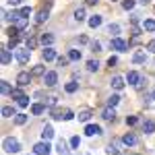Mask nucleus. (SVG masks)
Returning a JSON list of instances; mask_svg holds the SVG:
<instances>
[{"instance_id":"1","label":"nucleus","mask_w":155,"mask_h":155,"mask_svg":"<svg viewBox=\"0 0 155 155\" xmlns=\"http://www.w3.org/2000/svg\"><path fill=\"white\" fill-rule=\"evenodd\" d=\"M2 149H4L6 153H17L21 147H19V141H17V139H12V137H6V139H4V143H2Z\"/></svg>"},{"instance_id":"2","label":"nucleus","mask_w":155,"mask_h":155,"mask_svg":"<svg viewBox=\"0 0 155 155\" xmlns=\"http://www.w3.org/2000/svg\"><path fill=\"white\" fill-rule=\"evenodd\" d=\"M50 151H52V147L48 145V141H41V143H37L33 147V153L35 155H50Z\"/></svg>"},{"instance_id":"3","label":"nucleus","mask_w":155,"mask_h":155,"mask_svg":"<svg viewBox=\"0 0 155 155\" xmlns=\"http://www.w3.org/2000/svg\"><path fill=\"white\" fill-rule=\"evenodd\" d=\"M29 54H31V50H29V48H21V50L15 52V56H17V60H19L21 64H25V62L29 60Z\"/></svg>"},{"instance_id":"4","label":"nucleus","mask_w":155,"mask_h":155,"mask_svg":"<svg viewBox=\"0 0 155 155\" xmlns=\"http://www.w3.org/2000/svg\"><path fill=\"white\" fill-rule=\"evenodd\" d=\"M56 81H58V74H56L54 71H50V72H46V74H44V83L48 85V87H54V85H56Z\"/></svg>"},{"instance_id":"5","label":"nucleus","mask_w":155,"mask_h":155,"mask_svg":"<svg viewBox=\"0 0 155 155\" xmlns=\"http://www.w3.org/2000/svg\"><path fill=\"white\" fill-rule=\"evenodd\" d=\"M112 48H114V50H118V52H126L128 44H126L124 39H118V37H114V39H112Z\"/></svg>"},{"instance_id":"6","label":"nucleus","mask_w":155,"mask_h":155,"mask_svg":"<svg viewBox=\"0 0 155 155\" xmlns=\"http://www.w3.org/2000/svg\"><path fill=\"white\" fill-rule=\"evenodd\" d=\"M29 81H31V74H29V72H19V74H17V83H19V87L29 85Z\"/></svg>"},{"instance_id":"7","label":"nucleus","mask_w":155,"mask_h":155,"mask_svg":"<svg viewBox=\"0 0 155 155\" xmlns=\"http://www.w3.org/2000/svg\"><path fill=\"white\" fill-rule=\"evenodd\" d=\"M122 143L128 145V147H132V145H137V137H134L132 132H126V134L122 137Z\"/></svg>"},{"instance_id":"8","label":"nucleus","mask_w":155,"mask_h":155,"mask_svg":"<svg viewBox=\"0 0 155 155\" xmlns=\"http://www.w3.org/2000/svg\"><path fill=\"white\" fill-rule=\"evenodd\" d=\"M126 81H128V85H139L141 74H139V72H134V71H130V72H128V77H126Z\"/></svg>"},{"instance_id":"9","label":"nucleus","mask_w":155,"mask_h":155,"mask_svg":"<svg viewBox=\"0 0 155 155\" xmlns=\"http://www.w3.org/2000/svg\"><path fill=\"white\" fill-rule=\"evenodd\" d=\"M85 132H87L89 137H93V134H101V128H99L97 124H89V126H85Z\"/></svg>"},{"instance_id":"10","label":"nucleus","mask_w":155,"mask_h":155,"mask_svg":"<svg viewBox=\"0 0 155 155\" xmlns=\"http://www.w3.org/2000/svg\"><path fill=\"white\" fill-rule=\"evenodd\" d=\"M2 116H4V118H12V116H17V110L12 106H4L2 107Z\"/></svg>"},{"instance_id":"11","label":"nucleus","mask_w":155,"mask_h":155,"mask_svg":"<svg viewBox=\"0 0 155 155\" xmlns=\"http://www.w3.org/2000/svg\"><path fill=\"white\" fill-rule=\"evenodd\" d=\"M110 83H112V87H114V89H122V87H124V79H122V77H112V81H110Z\"/></svg>"},{"instance_id":"12","label":"nucleus","mask_w":155,"mask_h":155,"mask_svg":"<svg viewBox=\"0 0 155 155\" xmlns=\"http://www.w3.org/2000/svg\"><path fill=\"white\" fill-rule=\"evenodd\" d=\"M11 60H12L11 50H2V54H0V62H2V64H8Z\"/></svg>"},{"instance_id":"13","label":"nucleus","mask_w":155,"mask_h":155,"mask_svg":"<svg viewBox=\"0 0 155 155\" xmlns=\"http://www.w3.org/2000/svg\"><path fill=\"white\" fill-rule=\"evenodd\" d=\"M101 116H104V120H114V118H116V112H114V107L110 106V107L104 110V114H101Z\"/></svg>"},{"instance_id":"14","label":"nucleus","mask_w":155,"mask_h":155,"mask_svg":"<svg viewBox=\"0 0 155 155\" xmlns=\"http://www.w3.org/2000/svg\"><path fill=\"white\" fill-rule=\"evenodd\" d=\"M143 130L147 132V134H151V132H155V122H153V120H145V124H143Z\"/></svg>"},{"instance_id":"15","label":"nucleus","mask_w":155,"mask_h":155,"mask_svg":"<svg viewBox=\"0 0 155 155\" xmlns=\"http://www.w3.org/2000/svg\"><path fill=\"white\" fill-rule=\"evenodd\" d=\"M54 58H56V50H52V48L44 50V60L46 62H50V60H54Z\"/></svg>"},{"instance_id":"16","label":"nucleus","mask_w":155,"mask_h":155,"mask_svg":"<svg viewBox=\"0 0 155 155\" xmlns=\"http://www.w3.org/2000/svg\"><path fill=\"white\" fill-rule=\"evenodd\" d=\"M132 62H134V64H143V62H147V54H145V52H139V54H134Z\"/></svg>"},{"instance_id":"17","label":"nucleus","mask_w":155,"mask_h":155,"mask_svg":"<svg viewBox=\"0 0 155 155\" xmlns=\"http://www.w3.org/2000/svg\"><path fill=\"white\" fill-rule=\"evenodd\" d=\"M91 116H93V112H91V110H83V112L79 114V120H81V122H89Z\"/></svg>"},{"instance_id":"18","label":"nucleus","mask_w":155,"mask_h":155,"mask_svg":"<svg viewBox=\"0 0 155 155\" xmlns=\"http://www.w3.org/2000/svg\"><path fill=\"white\" fill-rule=\"evenodd\" d=\"M41 139H44V141L54 139V130H52V126H46V128H44V132H41Z\"/></svg>"},{"instance_id":"19","label":"nucleus","mask_w":155,"mask_h":155,"mask_svg":"<svg viewBox=\"0 0 155 155\" xmlns=\"http://www.w3.org/2000/svg\"><path fill=\"white\" fill-rule=\"evenodd\" d=\"M56 151H58L60 155H68V149H66V143H64L62 139H60V141H58V145H56Z\"/></svg>"},{"instance_id":"20","label":"nucleus","mask_w":155,"mask_h":155,"mask_svg":"<svg viewBox=\"0 0 155 155\" xmlns=\"http://www.w3.org/2000/svg\"><path fill=\"white\" fill-rule=\"evenodd\" d=\"M48 17H50L48 8H46V11H39V12H37V17H35V21H37V23H44V21H48Z\"/></svg>"},{"instance_id":"21","label":"nucleus","mask_w":155,"mask_h":155,"mask_svg":"<svg viewBox=\"0 0 155 155\" xmlns=\"http://www.w3.org/2000/svg\"><path fill=\"white\" fill-rule=\"evenodd\" d=\"M143 29H145V31H155V21H153V19L143 21Z\"/></svg>"},{"instance_id":"22","label":"nucleus","mask_w":155,"mask_h":155,"mask_svg":"<svg viewBox=\"0 0 155 155\" xmlns=\"http://www.w3.org/2000/svg\"><path fill=\"white\" fill-rule=\"evenodd\" d=\"M27 23H29V17H21V19H17V21H15V27H17V29H23Z\"/></svg>"},{"instance_id":"23","label":"nucleus","mask_w":155,"mask_h":155,"mask_svg":"<svg viewBox=\"0 0 155 155\" xmlns=\"http://www.w3.org/2000/svg\"><path fill=\"white\" fill-rule=\"evenodd\" d=\"M31 74H33V77H41V74H46V68H44L41 64H37V66H33Z\"/></svg>"},{"instance_id":"24","label":"nucleus","mask_w":155,"mask_h":155,"mask_svg":"<svg viewBox=\"0 0 155 155\" xmlns=\"http://www.w3.org/2000/svg\"><path fill=\"white\" fill-rule=\"evenodd\" d=\"M106 151H107V155H118V143H110Z\"/></svg>"},{"instance_id":"25","label":"nucleus","mask_w":155,"mask_h":155,"mask_svg":"<svg viewBox=\"0 0 155 155\" xmlns=\"http://www.w3.org/2000/svg\"><path fill=\"white\" fill-rule=\"evenodd\" d=\"M99 25H101V17H99V15H95V17L89 19V27H99Z\"/></svg>"},{"instance_id":"26","label":"nucleus","mask_w":155,"mask_h":155,"mask_svg":"<svg viewBox=\"0 0 155 155\" xmlns=\"http://www.w3.org/2000/svg\"><path fill=\"white\" fill-rule=\"evenodd\" d=\"M107 33H110V35H114V37H116V35L120 33V25H116V23H114V25H110V27H107Z\"/></svg>"},{"instance_id":"27","label":"nucleus","mask_w":155,"mask_h":155,"mask_svg":"<svg viewBox=\"0 0 155 155\" xmlns=\"http://www.w3.org/2000/svg\"><path fill=\"white\" fill-rule=\"evenodd\" d=\"M41 44H44V46H46V44H54V35H50V33H44V35H41Z\"/></svg>"},{"instance_id":"28","label":"nucleus","mask_w":155,"mask_h":155,"mask_svg":"<svg viewBox=\"0 0 155 155\" xmlns=\"http://www.w3.org/2000/svg\"><path fill=\"white\" fill-rule=\"evenodd\" d=\"M68 93H74L77 89H79V83H74V81H71V83H66V87H64Z\"/></svg>"},{"instance_id":"29","label":"nucleus","mask_w":155,"mask_h":155,"mask_svg":"<svg viewBox=\"0 0 155 155\" xmlns=\"http://www.w3.org/2000/svg\"><path fill=\"white\" fill-rule=\"evenodd\" d=\"M87 68L91 72H95L97 68H99V62H97V60H89V62H87Z\"/></svg>"},{"instance_id":"30","label":"nucleus","mask_w":155,"mask_h":155,"mask_svg":"<svg viewBox=\"0 0 155 155\" xmlns=\"http://www.w3.org/2000/svg\"><path fill=\"white\" fill-rule=\"evenodd\" d=\"M15 122H17L19 126H23L25 122H27V116H25V114H17V116H15Z\"/></svg>"},{"instance_id":"31","label":"nucleus","mask_w":155,"mask_h":155,"mask_svg":"<svg viewBox=\"0 0 155 155\" xmlns=\"http://www.w3.org/2000/svg\"><path fill=\"white\" fill-rule=\"evenodd\" d=\"M44 112V106L41 104H35V106H31V114H35V116H39Z\"/></svg>"},{"instance_id":"32","label":"nucleus","mask_w":155,"mask_h":155,"mask_svg":"<svg viewBox=\"0 0 155 155\" xmlns=\"http://www.w3.org/2000/svg\"><path fill=\"white\" fill-rule=\"evenodd\" d=\"M118 104H120V95H112L110 99H107V106H112V107L118 106Z\"/></svg>"},{"instance_id":"33","label":"nucleus","mask_w":155,"mask_h":155,"mask_svg":"<svg viewBox=\"0 0 155 155\" xmlns=\"http://www.w3.org/2000/svg\"><path fill=\"white\" fill-rule=\"evenodd\" d=\"M68 58L71 60H81V52H79V50H71V52H68Z\"/></svg>"},{"instance_id":"34","label":"nucleus","mask_w":155,"mask_h":155,"mask_svg":"<svg viewBox=\"0 0 155 155\" xmlns=\"http://www.w3.org/2000/svg\"><path fill=\"white\" fill-rule=\"evenodd\" d=\"M122 6H124L126 11H132V8H134V0H122Z\"/></svg>"},{"instance_id":"35","label":"nucleus","mask_w":155,"mask_h":155,"mask_svg":"<svg viewBox=\"0 0 155 155\" xmlns=\"http://www.w3.org/2000/svg\"><path fill=\"white\" fill-rule=\"evenodd\" d=\"M74 19H77V21H83L85 19V11L83 8H77V11H74Z\"/></svg>"},{"instance_id":"36","label":"nucleus","mask_w":155,"mask_h":155,"mask_svg":"<svg viewBox=\"0 0 155 155\" xmlns=\"http://www.w3.org/2000/svg\"><path fill=\"white\" fill-rule=\"evenodd\" d=\"M0 87H2V95H6V93H11V91H12L11 85L6 83V81H2V85H0Z\"/></svg>"},{"instance_id":"37","label":"nucleus","mask_w":155,"mask_h":155,"mask_svg":"<svg viewBox=\"0 0 155 155\" xmlns=\"http://www.w3.org/2000/svg\"><path fill=\"white\" fill-rule=\"evenodd\" d=\"M35 46H37V39H35V37H29V39H27V48L33 50Z\"/></svg>"},{"instance_id":"38","label":"nucleus","mask_w":155,"mask_h":155,"mask_svg":"<svg viewBox=\"0 0 155 155\" xmlns=\"http://www.w3.org/2000/svg\"><path fill=\"white\" fill-rule=\"evenodd\" d=\"M79 145H81V139H79V137H72V139H71V147H72V149H77Z\"/></svg>"},{"instance_id":"39","label":"nucleus","mask_w":155,"mask_h":155,"mask_svg":"<svg viewBox=\"0 0 155 155\" xmlns=\"http://www.w3.org/2000/svg\"><path fill=\"white\" fill-rule=\"evenodd\" d=\"M11 97H17V99H21V97H23L21 89H12V91H11Z\"/></svg>"},{"instance_id":"40","label":"nucleus","mask_w":155,"mask_h":155,"mask_svg":"<svg viewBox=\"0 0 155 155\" xmlns=\"http://www.w3.org/2000/svg\"><path fill=\"white\" fill-rule=\"evenodd\" d=\"M19 106H21V107H27V106H29V97H21V99H19Z\"/></svg>"},{"instance_id":"41","label":"nucleus","mask_w":155,"mask_h":155,"mask_svg":"<svg viewBox=\"0 0 155 155\" xmlns=\"http://www.w3.org/2000/svg\"><path fill=\"white\" fill-rule=\"evenodd\" d=\"M91 50H93V52H101V44H99V41H93V44H91Z\"/></svg>"},{"instance_id":"42","label":"nucleus","mask_w":155,"mask_h":155,"mask_svg":"<svg viewBox=\"0 0 155 155\" xmlns=\"http://www.w3.org/2000/svg\"><path fill=\"white\" fill-rule=\"evenodd\" d=\"M62 118H64V120H72V118H74V114H72L71 110H66V112H64V116H62Z\"/></svg>"},{"instance_id":"43","label":"nucleus","mask_w":155,"mask_h":155,"mask_svg":"<svg viewBox=\"0 0 155 155\" xmlns=\"http://www.w3.org/2000/svg\"><path fill=\"white\" fill-rule=\"evenodd\" d=\"M68 60H71V58H64V56H60V58H58V64H60V66H66V64H68Z\"/></svg>"},{"instance_id":"44","label":"nucleus","mask_w":155,"mask_h":155,"mask_svg":"<svg viewBox=\"0 0 155 155\" xmlns=\"http://www.w3.org/2000/svg\"><path fill=\"white\" fill-rule=\"evenodd\" d=\"M126 124H128V126L137 124V116H128V118H126Z\"/></svg>"},{"instance_id":"45","label":"nucleus","mask_w":155,"mask_h":155,"mask_svg":"<svg viewBox=\"0 0 155 155\" xmlns=\"http://www.w3.org/2000/svg\"><path fill=\"white\" fill-rule=\"evenodd\" d=\"M52 118H62V116H60V107H54V110H52Z\"/></svg>"},{"instance_id":"46","label":"nucleus","mask_w":155,"mask_h":155,"mask_svg":"<svg viewBox=\"0 0 155 155\" xmlns=\"http://www.w3.org/2000/svg\"><path fill=\"white\" fill-rule=\"evenodd\" d=\"M21 15H23V17H29V15H31V8H29V6L21 8Z\"/></svg>"},{"instance_id":"47","label":"nucleus","mask_w":155,"mask_h":155,"mask_svg":"<svg viewBox=\"0 0 155 155\" xmlns=\"http://www.w3.org/2000/svg\"><path fill=\"white\" fill-rule=\"evenodd\" d=\"M116 62H118V58H116V56H110V60H107V66H114Z\"/></svg>"},{"instance_id":"48","label":"nucleus","mask_w":155,"mask_h":155,"mask_svg":"<svg viewBox=\"0 0 155 155\" xmlns=\"http://www.w3.org/2000/svg\"><path fill=\"white\" fill-rule=\"evenodd\" d=\"M147 48H149V52H155V41H149V46H147Z\"/></svg>"},{"instance_id":"49","label":"nucleus","mask_w":155,"mask_h":155,"mask_svg":"<svg viewBox=\"0 0 155 155\" xmlns=\"http://www.w3.org/2000/svg\"><path fill=\"white\" fill-rule=\"evenodd\" d=\"M8 2H11L12 6H17V4H21V0H8Z\"/></svg>"},{"instance_id":"50","label":"nucleus","mask_w":155,"mask_h":155,"mask_svg":"<svg viewBox=\"0 0 155 155\" xmlns=\"http://www.w3.org/2000/svg\"><path fill=\"white\" fill-rule=\"evenodd\" d=\"M87 4H97V0H87Z\"/></svg>"},{"instance_id":"51","label":"nucleus","mask_w":155,"mask_h":155,"mask_svg":"<svg viewBox=\"0 0 155 155\" xmlns=\"http://www.w3.org/2000/svg\"><path fill=\"white\" fill-rule=\"evenodd\" d=\"M141 2H143V4H147V2H149V0H141Z\"/></svg>"},{"instance_id":"52","label":"nucleus","mask_w":155,"mask_h":155,"mask_svg":"<svg viewBox=\"0 0 155 155\" xmlns=\"http://www.w3.org/2000/svg\"><path fill=\"white\" fill-rule=\"evenodd\" d=\"M153 99H155V91H153Z\"/></svg>"}]
</instances>
